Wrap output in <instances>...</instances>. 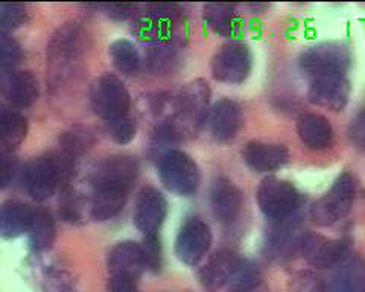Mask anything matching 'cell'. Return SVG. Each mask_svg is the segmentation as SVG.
<instances>
[{
  "instance_id": "4",
  "label": "cell",
  "mask_w": 365,
  "mask_h": 292,
  "mask_svg": "<svg viewBox=\"0 0 365 292\" xmlns=\"http://www.w3.org/2000/svg\"><path fill=\"white\" fill-rule=\"evenodd\" d=\"M158 175L163 186L181 197L195 194L201 183V172L197 162L178 150L166 151L158 160Z\"/></svg>"
},
{
  "instance_id": "8",
  "label": "cell",
  "mask_w": 365,
  "mask_h": 292,
  "mask_svg": "<svg viewBox=\"0 0 365 292\" xmlns=\"http://www.w3.org/2000/svg\"><path fill=\"white\" fill-rule=\"evenodd\" d=\"M350 55L346 48L336 43H322L303 52L300 58L302 71L311 80L324 75H346Z\"/></svg>"
},
{
  "instance_id": "1",
  "label": "cell",
  "mask_w": 365,
  "mask_h": 292,
  "mask_svg": "<svg viewBox=\"0 0 365 292\" xmlns=\"http://www.w3.org/2000/svg\"><path fill=\"white\" fill-rule=\"evenodd\" d=\"M75 170V159L61 150L34 159L25 170V186L36 201L53 195L56 187L66 184Z\"/></svg>"
},
{
  "instance_id": "26",
  "label": "cell",
  "mask_w": 365,
  "mask_h": 292,
  "mask_svg": "<svg viewBox=\"0 0 365 292\" xmlns=\"http://www.w3.org/2000/svg\"><path fill=\"white\" fill-rule=\"evenodd\" d=\"M204 19L216 33L221 36H232L236 29V16L232 5L225 4H215V5H205L204 6Z\"/></svg>"
},
{
  "instance_id": "10",
  "label": "cell",
  "mask_w": 365,
  "mask_h": 292,
  "mask_svg": "<svg viewBox=\"0 0 365 292\" xmlns=\"http://www.w3.org/2000/svg\"><path fill=\"white\" fill-rule=\"evenodd\" d=\"M210 227L200 218L187 219L178 230L175 239V254L186 265H198L212 245Z\"/></svg>"
},
{
  "instance_id": "21",
  "label": "cell",
  "mask_w": 365,
  "mask_h": 292,
  "mask_svg": "<svg viewBox=\"0 0 365 292\" xmlns=\"http://www.w3.org/2000/svg\"><path fill=\"white\" fill-rule=\"evenodd\" d=\"M297 132L307 148L314 151L329 148L334 140V128L330 122L324 116L315 113L300 118L299 123H297Z\"/></svg>"
},
{
  "instance_id": "19",
  "label": "cell",
  "mask_w": 365,
  "mask_h": 292,
  "mask_svg": "<svg viewBox=\"0 0 365 292\" xmlns=\"http://www.w3.org/2000/svg\"><path fill=\"white\" fill-rule=\"evenodd\" d=\"M241 264V257L232 250H221L215 253L212 259L201 268L200 282L209 291L220 289L230 282Z\"/></svg>"
},
{
  "instance_id": "29",
  "label": "cell",
  "mask_w": 365,
  "mask_h": 292,
  "mask_svg": "<svg viewBox=\"0 0 365 292\" xmlns=\"http://www.w3.org/2000/svg\"><path fill=\"white\" fill-rule=\"evenodd\" d=\"M262 286V276L257 266L242 261L230 280L232 292H257Z\"/></svg>"
},
{
  "instance_id": "23",
  "label": "cell",
  "mask_w": 365,
  "mask_h": 292,
  "mask_svg": "<svg viewBox=\"0 0 365 292\" xmlns=\"http://www.w3.org/2000/svg\"><path fill=\"white\" fill-rule=\"evenodd\" d=\"M327 292H365V262L361 257L341 264L332 277Z\"/></svg>"
},
{
  "instance_id": "35",
  "label": "cell",
  "mask_w": 365,
  "mask_h": 292,
  "mask_svg": "<svg viewBox=\"0 0 365 292\" xmlns=\"http://www.w3.org/2000/svg\"><path fill=\"white\" fill-rule=\"evenodd\" d=\"M60 215L66 222H78L81 219V212H79V201L75 194H64V198L60 203Z\"/></svg>"
},
{
  "instance_id": "24",
  "label": "cell",
  "mask_w": 365,
  "mask_h": 292,
  "mask_svg": "<svg viewBox=\"0 0 365 292\" xmlns=\"http://www.w3.org/2000/svg\"><path fill=\"white\" fill-rule=\"evenodd\" d=\"M29 244L34 250L41 251L49 249L55 241V222L51 212L44 207H32V215L28 227Z\"/></svg>"
},
{
  "instance_id": "36",
  "label": "cell",
  "mask_w": 365,
  "mask_h": 292,
  "mask_svg": "<svg viewBox=\"0 0 365 292\" xmlns=\"http://www.w3.org/2000/svg\"><path fill=\"white\" fill-rule=\"evenodd\" d=\"M17 170L16 159L13 152L9 151V148H2V152H0V174H2V187H6L11 182H13L14 174Z\"/></svg>"
},
{
  "instance_id": "34",
  "label": "cell",
  "mask_w": 365,
  "mask_h": 292,
  "mask_svg": "<svg viewBox=\"0 0 365 292\" xmlns=\"http://www.w3.org/2000/svg\"><path fill=\"white\" fill-rule=\"evenodd\" d=\"M142 250L145 256V262H146V269L150 271H160L163 265V249H162V241L155 234H148L143 244H142Z\"/></svg>"
},
{
  "instance_id": "13",
  "label": "cell",
  "mask_w": 365,
  "mask_h": 292,
  "mask_svg": "<svg viewBox=\"0 0 365 292\" xmlns=\"http://www.w3.org/2000/svg\"><path fill=\"white\" fill-rule=\"evenodd\" d=\"M302 253L315 268H334L349 259V244L341 239L306 234Z\"/></svg>"
},
{
  "instance_id": "5",
  "label": "cell",
  "mask_w": 365,
  "mask_h": 292,
  "mask_svg": "<svg viewBox=\"0 0 365 292\" xmlns=\"http://www.w3.org/2000/svg\"><path fill=\"white\" fill-rule=\"evenodd\" d=\"M90 103L104 122L131 115V96L116 75L106 73L98 78L90 90Z\"/></svg>"
},
{
  "instance_id": "16",
  "label": "cell",
  "mask_w": 365,
  "mask_h": 292,
  "mask_svg": "<svg viewBox=\"0 0 365 292\" xmlns=\"http://www.w3.org/2000/svg\"><path fill=\"white\" fill-rule=\"evenodd\" d=\"M205 122L216 140L228 142L237 136L242 127V108L232 99H221L209 110Z\"/></svg>"
},
{
  "instance_id": "7",
  "label": "cell",
  "mask_w": 365,
  "mask_h": 292,
  "mask_svg": "<svg viewBox=\"0 0 365 292\" xmlns=\"http://www.w3.org/2000/svg\"><path fill=\"white\" fill-rule=\"evenodd\" d=\"M300 201V192L287 179L268 177L257 189V204L262 213L272 221L288 219L299 209Z\"/></svg>"
},
{
  "instance_id": "12",
  "label": "cell",
  "mask_w": 365,
  "mask_h": 292,
  "mask_svg": "<svg viewBox=\"0 0 365 292\" xmlns=\"http://www.w3.org/2000/svg\"><path fill=\"white\" fill-rule=\"evenodd\" d=\"M350 95V83L346 75H324L311 80L307 98L312 104L339 111L346 107Z\"/></svg>"
},
{
  "instance_id": "31",
  "label": "cell",
  "mask_w": 365,
  "mask_h": 292,
  "mask_svg": "<svg viewBox=\"0 0 365 292\" xmlns=\"http://www.w3.org/2000/svg\"><path fill=\"white\" fill-rule=\"evenodd\" d=\"M104 123H106V130L108 132V136L116 143L128 145L130 142L134 140L135 132H137V122L131 115L113 119Z\"/></svg>"
},
{
  "instance_id": "15",
  "label": "cell",
  "mask_w": 365,
  "mask_h": 292,
  "mask_svg": "<svg viewBox=\"0 0 365 292\" xmlns=\"http://www.w3.org/2000/svg\"><path fill=\"white\" fill-rule=\"evenodd\" d=\"M210 88L201 80L187 84L177 96L175 111L177 116L189 122L190 125L198 127L200 123L207 120L209 115Z\"/></svg>"
},
{
  "instance_id": "11",
  "label": "cell",
  "mask_w": 365,
  "mask_h": 292,
  "mask_svg": "<svg viewBox=\"0 0 365 292\" xmlns=\"http://www.w3.org/2000/svg\"><path fill=\"white\" fill-rule=\"evenodd\" d=\"M168 215V201L155 187H145L137 195L133 221L142 233L155 234Z\"/></svg>"
},
{
  "instance_id": "37",
  "label": "cell",
  "mask_w": 365,
  "mask_h": 292,
  "mask_svg": "<svg viewBox=\"0 0 365 292\" xmlns=\"http://www.w3.org/2000/svg\"><path fill=\"white\" fill-rule=\"evenodd\" d=\"M350 137L358 145L359 148L365 150V108L361 110L359 113L351 120L350 125Z\"/></svg>"
},
{
  "instance_id": "27",
  "label": "cell",
  "mask_w": 365,
  "mask_h": 292,
  "mask_svg": "<svg viewBox=\"0 0 365 292\" xmlns=\"http://www.w3.org/2000/svg\"><path fill=\"white\" fill-rule=\"evenodd\" d=\"M128 197L110 195V194H93L90 203L91 219L104 222L116 218L125 207Z\"/></svg>"
},
{
  "instance_id": "14",
  "label": "cell",
  "mask_w": 365,
  "mask_h": 292,
  "mask_svg": "<svg viewBox=\"0 0 365 292\" xmlns=\"http://www.w3.org/2000/svg\"><path fill=\"white\" fill-rule=\"evenodd\" d=\"M110 277H125L137 280L146 269L142 244L134 241H123L116 244L108 253Z\"/></svg>"
},
{
  "instance_id": "17",
  "label": "cell",
  "mask_w": 365,
  "mask_h": 292,
  "mask_svg": "<svg viewBox=\"0 0 365 292\" xmlns=\"http://www.w3.org/2000/svg\"><path fill=\"white\" fill-rule=\"evenodd\" d=\"M244 162L255 172H274L287 165L289 152L287 146L279 143L250 142L242 151Z\"/></svg>"
},
{
  "instance_id": "28",
  "label": "cell",
  "mask_w": 365,
  "mask_h": 292,
  "mask_svg": "<svg viewBox=\"0 0 365 292\" xmlns=\"http://www.w3.org/2000/svg\"><path fill=\"white\" fill-rule=\"evenodd\" d=\"M110 57L114 67L122 73H134L139 69L140 57L135 46L128 40H116L110 46Z\"/></svg>"
},
{
  "instance_id": "3",
  "label": "cell",
  "mask_w": 365,
  "mask_h": 292,
  "mask_svg": "<svg viewBox=\"0 0 365 292\" xmlns=\"http://www.w3.org/2000/svg\"><path fill=\"white\" fill-rule=\"evenodd\" d=\"M356 198V182L351 174H341L327 192L311 209V219L319 227L334 226L351 210Z\"/></svg>"
},
{
  "instance_id": "6",
  "label": "cell",
  "mask_w": 365,
  "mask_h": 292,
  "mask_svg": "<svg viewBox=\"0 0 365 292\" xmlns=\"http://www.w3.org/2000/svg\"><path fill=\"white\" fill-rule=\"evenodd\" d=\"M84 49V32L78 24H66L56 31L48 48V64L53 80L61 78L72 71V67L81 58Z\"/></svg>"
},
{
  "instance_id": "22",
  "label": "cell",
  "mask_w": 365,
  "mask_h": 292,
  "mask_svg": "<svg viewBox=\"0 0 365 292\" xmlns=\"http://www.w3.org/2000/svg\"><path fill=\"white\" fill-rule=\"evenodd\" d=\"M32 215V207L20 201H6L0 210V233L4 239H14L26 233Z\"/></svg>"
},
{
  "instance_id": "39",
  "label": "cell",
  "mask_w": 365,
  "mask_h": 292,
  "mask_svg": "<svg viewBox=\"0 0 365 292\" xmlns=\"http://www.w3.org/2000/svg\"><path fill=\"white\" fill-rule=\"evenodd\" d=\"M107 8L108 11H111L110 16L118 19H127L134 9L133 5H107Z\"/></svg>"
},
{
  "instance_id": "9",
  "label": "cell",
  "mask_w": 365,
  "mask_h": 292,
  "mask_svg": "<svg viewBox=\"0 0 365 292\" xmlns=\"http://www.w3.org/2000/svg\"><path fill=\"white\" fill-rule=\"evenodd\" d=\"M251 52L244 43H230L222 46L212 61V73L216 81L225 84H242L251 72Z\"/></svg>"
},
{
  "instance_id": "30",
  "label": "cell",
  "mask_w": 365,
  "mask_h": 292,
  "mask_svg": "<svg viewBox=\"0 0 365 292\" xmlns=\"http://www.w3.org/2000/svg\"><path fill=\"white\" fill-rule=\"evenodd\" d=\"M91 143H93V139H91L90 131L81 127H75L71 131L64 132L61 139V151L76 160V157L83 155L91 148Z\"/></svg>"
},
{
  "instance_id": "38",
  "label": "cell",
  "mask_w": 365,
  "mask_h": 292,
  "mask_svg": "<svg viewBox=\"0 0 365 292\" xmlns=\"http://www.w3.org/2000/svg\"><path fill=\"white\" fill-rule=\"evenodd\" d=\"M108 292H137V280L125 277H110Z\"/></svg>"
},
{
  "instance_id": "18",
  "label": "cell",
  "mask_w": 365,
  "mask_h": 292,
  "mask_svg": "<svg viewBox=\"0 0 365 292\" xmlns=\"http://www.w3.org/2000/svg\"><path fill=\"white\" fill-rule=\"evenodd\" d=\"M210 206L215 218L222 224H232L237 219L242 209V194L230 179H215L210 189Z\"/></svg>"
},
{
  "instance_id": "25",
  "label": "cell",
  "mask_w": 365,
  "mask_h": 292,
  "mask_svg": "<svg viewBox=\"0 0 365 292\" xmlns=\"http://www.w3.org/2000/svg\"><path fill=\"white\" fill-rule=\"evenodd\" d=\"M28 122L16 110H2L0 115V134L5 148H14L26 137Z\"/></svg>"
},
{
  "instance_id": "20",
  "label": "cell",
  "mask_w": 365,
  "mask_h": 292,
  "mask_svg": "<svg viewBox=\"0 0 365 292\" xmlns=\"http://www.w3.org/2000/svg\"><path fill=\"white\" fill-rule=\"evenodd\" d=\"M2 92L16 108H28L38 98V81L31 72L13 71L4 73Z\"/></svg>"
},
{
  "instance_id": "32",
  "label": "cell",
  "mask_w": 365,
  "mask_h": 292,
  "mask_svg": "<svg viewBox=\"0 0 365 292\" xmlns=\"http://www.w3.org/2000/svg\"><path fill=\"white\" fill-rule=\"evenodd\" d=\"M28 9L21 4H4L0 5V25L2 32L13 31L26 24Z\"/></svg>"
},
{
  "instance_id": "33",
  "label": "cell",
  "mask_w": 365,
  "mask_h": 292,
  "mask_svg": "<svg viewBox=\"0 0 365 292\" xmlns=\"http://www.w3.org/2000/svg\"><path fill=\"white\" fill-rule=\"evenodd\" d=\"M20 44L13 37L8 36L6 32H2V36H0V67H2L4 73H8V71H13L20 63Z\"/></svg>"
},
{
  "instance_id": "2",
  "label": "cell",
  "mask_w": 365,
  "mask_h": 292,
  "mask_svg": "<svg viewBox=\"0 0 365 292\" xmlns=\"http://www.w3.org/2000/svg\"><path fill=\"white\" fill-rule=\"evenodd\" d=\"M137 177H139V163L135 157L116 154L99 162L91 171L88 182L93 194L128 197Z\"/></svg>"
}]
</instances>
